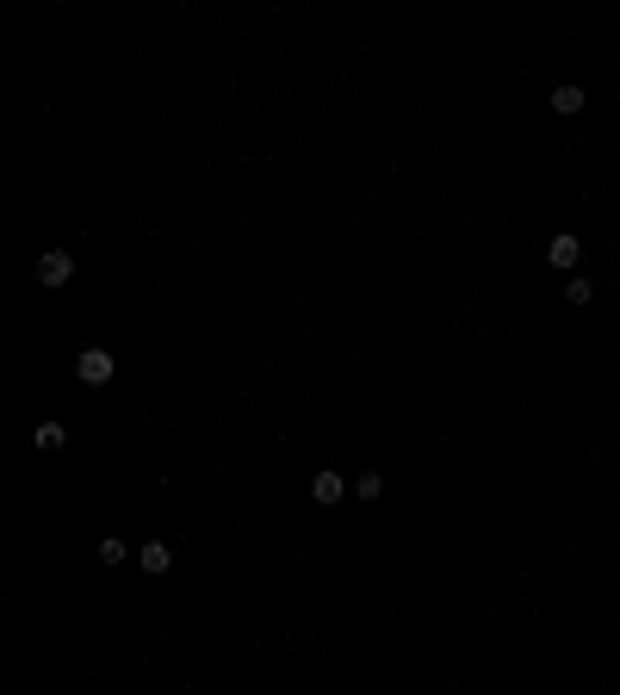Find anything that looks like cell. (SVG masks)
<instances>
[{
    "label": "cell",
    "mask_w": 620,
    "mask_h": 695,
    "mask_svg": "<svg viewBox=\"0 0 620 695\" xmlns=\"http://www.w3.org/2000/svg\"><path fill=\"white\" fill-rule=\"evenodd\" d=\"M112 373H119V360H112L106 348H81V354H75V379H81V385H106Z\"/></svg>",
    "instance_id": "cell-1"
},
{
    "label": "cell",
    "mask_w": 620,
    "mask_h": 695,
    "mask_svg": "<svg viewBox=\"0 0 620 695\" xmlns=\"http://www.w3.org/2000/svg\"><path fill=\"white\" fill-rule=\"evenodd\" d=\"M75 274V261L62 255V249H50V255H37V285H69Z\"/></svg>",
    "instance_id": "cell-2"
},
{
    "label": "cell",
    "mask_w": 620,
    "mask_h": 695,
    "mask_svg": "<svg viewBox=\"0 0 620 695\" xmlns=\"http://www.w3.org/2000/svg\"><path fill=\"white\" fill-rule=\"evenodd\" d=\"M310 497H317L323 509H335V503L348 497V478H342V472H317V478H310Z\"/></svg>",
    "instance_id": "cell-3"
},
{
    "label": "cell",
    "mask_w": 620,
    "mask_h": 695,
    "mask_svg": "<svg viewBox=\"0 0 620 695\" xmlns=\"http://www.w3.org/2000/svg\"><path fill=\"white\" fill-rule=\"evenodd\" d=\"M546 261H552V268H577V261H583V243L565 230V236H552V243H546Z\"/></svg>",
    "instance_id": "cell-4"
},
{
    "label": "cell",
    "mask_w": 620,
    "mask_h": 695,
    "mask_svg": "<svg viewBox=\"0 0 620 695\" xmlns=\"http://www.w3.org/2000/svg\"><path fill=\"white\" fill-rule=\"evenodd\" d=\"M136 565H143L149 577H161V571L174 565V553H168V541H149V547H136Z\"/></svg>",
    "instance_id": "cell-5"
},
{
    "label": "cell",
    "mask_w": 620,
    "mask_h": 695,
    "mask_svg": "<svg viewBox=\"0 0 620 695\" xmlns=\"http://www.w3.org/2000/svg\"><path fill=\"white\" fill-rule=\"evenodd\" d=\"M552 112H565V119H571V112H583V87H571V81H565V87H552Z\"/></svg>",
    "instance_id": "cell-6"
},
{
    "label": "cell",
    "mask_w": 620,
    "mask_h": 695,
    "mask_svg": "<svg viewBox=\"0 0 620 695\" xmlns=\"http://www.w3.org/2000/svg\"><path fill=\"white\" fill-rule=\"evenodd\" d=\"M31 447H37V453H56V447H62V422H44V428L31 434Z\"/></svg>",
    "instance_id": "cell-7"
},
{
    "label": "cell",
    "mask_w": 620,
    "mask_h": 695,
    "mask_svg": "<svg viewBox=\"0 0 620 695\" xmlns=\"http://www.w3.org/2000/svg\"><path fill=\"white\" fill-rule=\"evenodd\" d=\"M354 497H384V478H378V472H360V478H354Z\"/></svg>",
    "instance_id": "cell-8"
},
{
    "label": "cell",
    "mask_w": 620,
    "mask_h": 695,
    "mask_svg": "<svg viewBox=\"0 0 620 695\" xmlns=\"http://www.w3.org/2000/svg\"><path fill=\"white\" fill-rule=\"evenodd\" d=\"M100 558H106V565H124V558H130V541H100Z\"/></svg>",
    "instance_id": "cell-9"
},
{
    "label": "cell",
    "mask_w": 620,
    "mask_h": 695,
    "mask_svg": "<svg viewBox=\"0 0 620 695\" xmlns=\"http://www.w3.org/2000/svg\"><path fill=\"white\" fill-rule=\"evenodd\" d=\"M565 298H571V304H590V298H596V292H590V279L577 274V279H571V285H565Z\"/></svg>",
    "instance_id": "cell-10"
}]
</instances>
